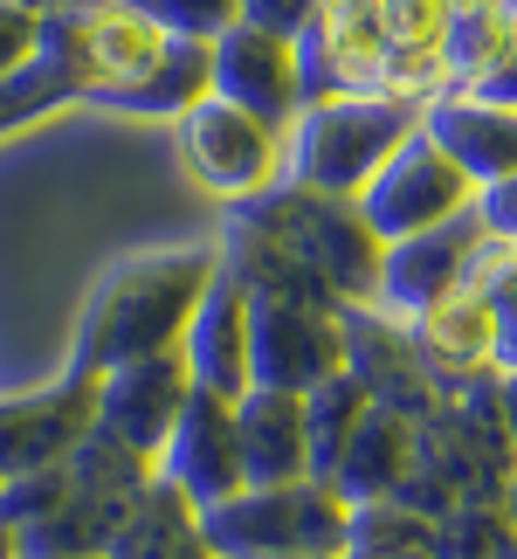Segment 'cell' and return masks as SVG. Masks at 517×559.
Returning <instances> with one entry per match:
<instances>
[{"instance_id": "cell-28", "label": "cell", "mask_w": 517, "mask_h": 559, "mask_svg": "<svg viewBox=\"0 0 517 559\" xmlns=\"http://www.w3.org/2000/svg\"><path fill=\"white\" fill-rule=\"evenodd\" d=\"M490 311H497V338H490V373H517V284L490 290Z\"/></svg>"}, {"instance_id": "cell-38", "label": "cell", "mask_w": 517, "mask_h": 559, "mask_svg": "<svg viewBox=\"0 0 517 559\" xmlns=\"http://www.w3.org/2000/svg\"><path fill=\"white\" fill-rule=\"evenodd\" d=\"M76 559H111V552H76Z\"/></svg>"}, {"instance_id": "cell-29", "label": "cell", "mask_w": 517, "mask_h": 559, "mask_svg": "<svg viewBox=\"0 0 517 559\" xmlns=\"http://www.w3.org/2000/svg\"><path fill=\"white\" fill-rule=\"evenodd\" d=\"M477 222H483L490 235H504V242H517V174L477 187Z\"/></svg>"}, {"instance_id": "cell-4", "label": "cell", "mask_w": 517, "mask_h": 559, "mask_svg": "<svg viewBox=\"0 0 517 559\" xmlns=\"http://www.w3.org/2000/svg\"><path fill=\"white\" fill-rule=\"evenodd\" d=\"M263 235H276L338 305H373V276H380V235L359 222L352 201H325V193L290 187L284 207L269 222H255Z\"/></svg>"}, {"instance_id": "cell-32", "label": "cell", "mask_w": 517, "mask_h": 559, "mask_svg": "<svg viewBox=\"0 0 517 559\" xmlns=\"http://www.w3.org/2000/svg\"><path fill=\"white\" fill-rule=\"evenodd\" d=\"M21 8H35V14H83V8H97V0H21Z\"/></svg>"}, {"instance_id": "cell-14", "label": "cell", "mask_w": 517, "mask_h": 559, "mask_svg": "<svg viewBox=\"0 0 517 559\" xmlns=\"http://www.w3.org/2000/svg\"><path fill=\"white\" fill-rule=\"evenodd\" d=\"M421 132L435 139L477 187L517 174V111L510 104H483L469 91H435L421 104Z\"/></svg>"}, {"instance_id": "cell-19", "label": "cell", "mask_w": 517, "mask_h": 559, "mask_svg": "<svg viewBox=\"0 0 517 559\" xmlns=\"http://www.w3.org/2000/svg\"><path fill=\"white\" fill-rule=\"evenodd\" d=\"M207 91H214L207 41H172L166 62H159L153 76L118 83V91H91L83 104H111V111H139V118H187Z\"/></svg>"}, {"instance_id": "cell-35", "label": "cell", "mask_w": 517, "mask_h": 559, "mask_svg": "<svg viewBox=\"0 0 517 559\" xmlns=\"http://www.w3.org/2000/svg\"><path fill=\"white\" fill-rule=\"evenodd\" d=\"M504 519L517 525V469H510V484H504Z\"/></svg>"}, {"instance_id": "cell-39", "label": "cell", "mask_w": 517, "mask_h": 559, "mask_svg": "<svg viewBox=\"0 0 517 559\" xmlns=\"http://www.w3.org/2000/svg\"><path fill=\"white\" fill-rule=\"evenodd\" d=\"M504 559H517V532H510V552H504Z\"/></svg>"}, {"instance_id": "cell-31", "label": "cell", "mask_w": 517, "mask_h": 559, "mask_svg": "<svg viewBox=\"0 0 517 559\" xmlns=\"http://www.w3.org/2000/svg\"><path fill=\"white\" fill-rule=\"evenodd\" d=\"M497 421H504V436L517 449V373H497Z\"/></svg>"}, {"instance_id": "cell-17", "label": "cell", "mask_w": 517, "mask_h": 559, "mask_svg": "<svg viewBox=\"0 0 517 559\" xmlns=\"http://www.w3.org/2000/svg\"><path fill=\"white\" fill-rule=\"evenodd\" d=\"M104 552L111 559H214L207 532H201V504L180 498V490L159 484V477L132 498V511L118 519Z\"/></svg>"}, {"instance_id": "cell-5", "label": "cell", "mask_w": 517, "mask_h": 559, "mask_svg": "<svg viewBox=\"0 0 517 559\" xmlns=\"http://www.w3.org/2000/svg\"><path fill=\"white\" fill-rule=\"evenodd\" d=\"M352 207L380 242H400V235H421V228H442V222H456V214H469L477 207V180H469L428 132H414L373 180H365V193Z\"/></svg>"}, {"instance_id": "cell-37", "label": "cell", "mask_w": 517, "mask_h": 559, "mask_svg": "<svg viewBox=\"0 0 517 559\" xmlns=\"http://www.w3.org/2000/svg\"><path fill=\"white\" fill-rule=\"evenodd\" d=\"M490 8H504V14H510V21H517V0H490Z\"/></svg>"}, {"instance_id": "cell-9", "label": "cell", "mask_w": 517, "mask_h": 559, "mask_svg": "<svg viewBox=\"0 0 517 559\" xmlns=\"http://www.w3.org/2000/svg\"><path fill=\"white\" fill-rule=\"evenodd\" d=\"M483 242V222L477 207L456 214L442 228H421V235H400V242H380V276H373V305L400 325H414L421 311H435L448 290L462 284L469 270V249Z\"/></svg>"}, {"instance_id": "cell-23", "label": "cell", "mask_w": 517, "mask_h": 559, "mask_svg": "<svg viewBox=\"0 0 517 559\" xmlns=\"http://www.w3.org/2000/svg\"><path fill=\"white\" fill-rule=\"evenodd\" d=\"M510 519H504V498H477V504H448L435 519V559H504L510 552Z\"/></svg>"}, {"instance_id": "cell-2", "label": "cell", "mask_w": 517, "mask_h": 559, "mask_svg": "<svg viewBox=\"0 0 517 559\" xmlns=\"http://www.w3.org/2000/svg\"><path fill=\"white\" fill-rule=\"evenodd\" d=\"M414 132H421L414 97H380V91L317 97L290 118V139H284L290 187L325 193V201H359L365 180H373Z\"/></svg>"}, {"instance_id": "cell-10", "label": "cell", "mask_w": 517, "mask_h": 559, "mask_svg": "<svg viewBox=\"0 0 517 559\" xmlns=\"http://www.w3.org/2000/svg\"><path fill=\"white\" fill-rule=\"evenodd\" d=\"M159 484H172L180 498L193 504H221L235 498L249 477H242V442H235V401L228 394H207V386H193V401L180 407V421H172V436L159 442Z\"/></svg>"}, {"instance_id": "cell-11", "label": "cell", "mask_w": 517, "mask_h": 559, "mask_svg": "<svg viewBox=\"0 0 517 559\" xmlns=\"http://www.w3.org/2000/svg\"><path fill=\"white\" fill-rule=\"evenodd\" d=\"M187 401H193V373H187L180 346L97 373V428H111L118 442L145 449V456H159V442L172 436V421H180Z\"/></svg>"}, {"instance_id": "cell-22", "label": "cell", "mask_w": 517, "mask_h": 559, "mask_svg": "<svg viewBox=\"0 0 517 559\" xmlns=\"http://www.w3.org/2000/svg\"><path fill=\"white\" fill-rule=\"evenodd\" d=\"M428 546H435V519L407 504L400 490L345 511V552H428Z\"/></svg>"}, {"instance_id": "cell-7", "label": "cell", "mask_w": 517, "mask_h": 559, "mask_svg": "<svg viewBox=\"0 0 517 559\" xmlns=\"http://www.w3.org/2000/svg\"><path fill=\"white\" fill-rule=\"evenodd\" d=\"M207 70H214V97L269 118L276 132H290V118L304 111V62H297L290 35H269V28H255V21H235V28H221L207 41Z\"/></svg>"}, {"instance_id": "cell-15", "label": "cell", "mask_w": 517, "mask_h": 559, "mask_svg": "<svg viewBox=\"0 0 517 559\" xmlns=\"http://www.w3.org/2000/svg\"><path fill=\"white\" fill-rule=\"evenodd\" d=\"M76 35H83V62H91V91H118V83L153 76L172 49V35L145 8H132V0H97V8H83Z\"/></svg>"}, {"instance_id": "cell-26", "label": "cell", "mask_w": 517, "mask_h": 559, "mask_svg": "<svg viewBox=\"0 0 517 559\" xmlns=\"http://www.w3.org/2000/svg\"><path fill=\"white\" fill-rule=\"evenodd\" d=\"M41 28H49V14L21 8V0H0V76H14L41 49Z\"/></svg>"}, {"instance_id": "cell-13", "label": "cell", "mask_w": 517, "mask_h": 559, "mask_svg": "<svg viewBox=\"0 0 517 559\" xmlns=\"http://www.w3.org/2000/svg\"><path fill=\"white\" fill-rule=\"evenodd\" d=\"M235 442H242V477L263 490L311 484V428H304V394L290 386H249L235 401Z\"/></svg>"}, {"instance_id": "cell-25", "label": "cell", "mask_w": 517, "mask_h": 559, "mask_svg": "<svg viewBox=\"0 0 517 559\" xmlns=\"http://www.w3.org/2000/svg\"><path fill=\"white\" fill-rule=\"evenodd\" d=\"M132 8H145L172 41H214L242 21V0H132Z\"/></svg>"}, {"instance_id": "cell-27", "label": "cell", "mask_w": 517, "mask_h": 559, "mask_svg": "<svg viewBox=\"0 0 517 559\" xmlns=\"http://www.w3.org/2000/svg\"><path fill=\"white\" fill-rule=\"evenodd\" d=\"M317 8H325V0H242V21H255V28L297 41V35L317 21Z\"/></svg>"}, {"instance_id": "cell-8", "label": "cell", "mask_w": 517, "mask_h": 559, "mask_svg": "<svg viewBox=\"0 0 517 559\" xmlns=\"http://www.w3.org/2000/svg\"><path fill=\"white\" fill-rule=\"evenodd\" d=\"M91 428H97V380L76 367L49 386H35V394H8L0 401V477L70 463Z\"/></svg>"}, {"instance_id": "cell-21", "label": "cell", "mask_w": 517, "mask_h": 559, "mask_svg": "<svg viewBox=\"0 0 517 559\" xmlns=\"http://www.w3.org/2000/svg\"><path fill=\"white\" fill-rule=\"evenodd\" d=\"M510 49H517V21L504 8H490V0H456V8H448V35H442L448 91H469V83L490 76Z\"/></svg>"}, {"instance_id": "cell-24", "label": "cell", "mask_w": 517, "mask_h": 559, "mask_svg": "<svg viewBox=\"0 0 517 559\" xmlns=\"http://www.w3.org/2000/svg\"><path fill=\"white\" fill-rule=\"evenodd\" d=\"M70 498V463H49V469H21V477H0V525H35Z\"/></svg>"}, {"instance_id": "cell-33", "label": "cell", "mask_w": 517, "mask_h": 559, "mask_svg": "<svg viewBox=\"0 0 517 559\" xmlns=\"http://www.w3.org/2000/svg\"><path fill=\"white\" fill-rule=\"evenodd\" d=\"M0 559H28V546H21L14 525H0Z\"/></svg>"}, {"instance_id": "cell-3", "label": "cell", "mask_w": 517, "mask_h": 559, "mask_svg": "<svg viewBox=\"0 0 517 559\" xmlns=\"http://www.w3.org/2000/svg\"><path fill=\"white\" fill-rule=\"evenodd\" d=\"M172 139H180V159L187 174L201 180L214 201H255V193H269L276 174H284V132H276L269 118L242 111V104L228 97H201L187 118H172Z\"/></svg>"}, {"instance_id": "cell-12", "label": "cell", "mask_w": 517, "mask_h": 559, "mask_svg": "<svg viewBox=\"0 0 517 559\" xmlns=\"http://www.w3.org/2000/svg\"><path fill=\"white\" fill-rule=\"evenodd\" d=\"M180 359H187L193 386H207V394L242 401L255 386V373H249V284L235 270H214L201 311H193V325L180 338Z\"/></svg>"}, {"instance_id": "cell-30", "label": "cell", "mask_w": 517, "mask_h": 559, "mask_svg": "<svg viewBox=\"0 0 517 559\" xmlns=\"http://www.w3.org/2000/svg\"><path fill=\"white\" fill-rule=\"evenodd\" d=\"M469 97H483V104H510V111H517V49H510L490 76L469 83Z\"/></svg>"}, {"instance_id": "cell-36", "label": "cell", "mask_w": 517, "mask_h": 559, "mask_svg": "<svg viewBox=\"0 0 517 559\" xmlns=\"http://www.w3.org/2000/svg\"><path fill=\"white\" fill-rule=\"evenodd\" d=\"M269 559H345V552H269Z\"/></svg>"}, {"instance_id": "cell-18", "label": "cell", "mask_w": 517, "mask_h": 559, "mask_svg": "<svg viewBox=\"0 0 517 559\" xmlns=\"http://www.w3.org/2000/svg\"><path fill=\"white\" fill-rule=\"evenodd\" d=\"M407 338H414L421 367L428 373H490V338H497V311H490L483 290L456 284L442 297L435 311H421L414 325H407Z\"/></svg>"}, {"instance_id": "cell-6", "label": "cell", "mask_w": 517, "mask_h": 559, "mask_svg": "<svg viewBox=\"0 0 517 559\" xmlns=\"http://www.w3.org/2000/svg\"><path fill=\"white\" fill-rule=\"evenodd\" d=\"M345 367V332L338 311L325 305H297V297H255L249 290V373L255 386H290L311 394L325 373Z\"/></svg>"}, {"instance_id": "cell-16", "label": "cell", "mask_w": 517, "mask_h": 559, "mask_svg": "<svg viewBox=\"0 0 517 559\" xmlns=\"http://www.w3.org/2000/svg\"><path fill=\"white\" fill-rule=\"evenodd\" d=\"M414 463H421V421L414 415H400V407H380L373 401V415L359 421V436L345 442V456L332 469V484H338V498L345 504H365V498H394V490L414 477Z\"/></svg>"}, {"instance_id": "cell-1", "label": "cell", "mask_w": 517, "mask_h": 559, "mask_svg": "<svg viewBox=\"0 0 517 559\" xmlns=\"http://www.w3.org/2000/svg\"><path fill=\"white\" fill-rule=\"evenodd\" d=\"M221 270L214 249H139L118 270H104V284L91 290V305L76 318V373H111L124 359L172 353L201 311V297Z\"/></svg>"}, {"instance_id": "cell-34", "label": "cell", "mask_w": 517, "mask_h": 559, "mask_svg": "<svg viewBox=\"0 0 517 559\" xmlns=\"http://www.w3.org/2000/svg\"><path fill=\"white\" fill-rule=\"evenodd\" d=\"M345 559H435V552H345Z\"/></svg>"}, {"instance_id": "cell-20", "label": "cell", "mask_w": 517, "mask_h": 559, "mask_svg": "<svg viewBox=\"0 0 517 559\" xmlns=\"http://www.w3.org/2000/svg\"><path fill=\"white\" fill-rule=\"evenodd\" d=\"M373 415V386H365L352 367H338V373H325L304 394V428H311V477L317 484H332V469H338V456H345V442L359 436V421Z\"/></svg>"}]
</instances>
